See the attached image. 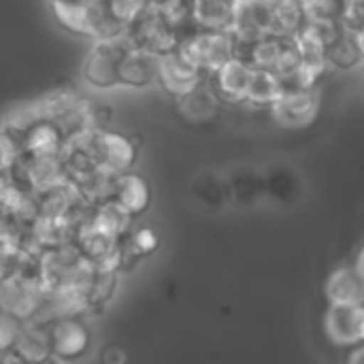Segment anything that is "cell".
Segmentation results:
<instances>
[{"mask_svg": "<svg viewBox=\"0 0 364 364\" xmlns=\"http://www.w3.org/2000/svg\"><path fill=\"white\" fill-rule=\"evenodd\" d=\"M177 49L190 64H194L209 77L215 70H220L226 62L237 58V36L230 30H194L181 36Z\"/></svg>", "mask_w": 364, "mask_h": 364, "instance_id": "obj_1", "label": "cell"}, {"mask_svg": "<svg viewBox=\"0 0 364 364\" xmlns=\"http://www.w3.org/2000/svg\"><path fill=\"white\" fill-rule=\"evenodd\" d=\"M47 288L41 282L38 269H23L0 279V311L15 316L21 322H32L43 307Z\"/></svg>", "mask_w": 364, "mask_h": 364, "instance_id": "obj_2", "label": "cell"}, {"mask_svg": "<svg viewBox=\"0 0 364 364\" xmlns=\"http://www.w3.org/2000/svg\"><path fill=\"white\" fill-rule=\"evenodd\" d=\"M36 102L41 113L47 119H51L68 139L90 128H100L96 119V109L90 105V100H85L77 92L58 90Z\"/></svg>", "mask_w": 364, "mask_h": 364, "instance_id": "obj_3", "label": "cell"}, {"mask_svg": "<svg viewBox=\"0 0 364 364\" xmlns=\"http://www.w3.org/2000/svg\"><path fill=\"white\" fill-rule=\"evenodd\" d=\"M128 47L130 43L126 41V36L94 41L81 66V77L85 85L98 92H111L115 87H122L119 66Z\"/></svg>", "mask_w": 364, "mask_h": 364, "instance_id": "obj_4", "label": "cell"}, {"mask_svg": "<svg viewBox=\"0 0 364 364\" xmlns=\"http://www.w3.org/2000/svg\"><path fill=\"white\" fill-rule=\"evenodd\" d=\"M126 41L130 43V47H136L156 55H164L177 49L181 36L168 23L162 11L156 4H151L126 28Z\"/></svg>", "mask_w": 364, "mask_h": 364, "instance_id": "obj_5", "label": "cell"}, {"mask_svg": "<svg viewBox=\"0 0 364 364\" xmlns=\"http://www.w3.org/2000/svg\"><path fill=\"white\" fill-rule=\"evenodd\" d=\"M87 141L98 168H105L113 175H122L134 168L139 147L128 134L109 128H90Z\"/></svg>", "mask_w": 364, "mask_h": 364, "instance_id": "obj_6", "label": "cell"}, {"mask_svg": "<svg viewBox=\"0 0 364 364\" xmlns=\"http://www.w3.org/2000/svg\"><path fill=\"white\" fill-rule=\"evenodd\" d=\"M41 111V109H38ZM68 136L43 113L26 126V130L15 139L11 145V151L17 158L21 156H51V154H62L66 147Z\"/></svg>", "mask_w": 364, "mask_h": 364, "instance_id": "obj_7", "label": "cell"}, {"mask_svg": "<svg viewBox=\"0 0 364 364\" xmlns=\"http://www.w3.org/2000/svg\"><path fill=\"white\" fill-rule=\"evenodd\" d=\"M207 75L198 70L194 64H190L179 49H173L164 55H160V70H158V85L173 96L175 100L192 94L196 87L205 83Z\"/></svg>", "mask_w": 364, "mask_h": 364, "instance_id": "obj_8", "label": "cell"}, {"mask_svg": "<svg viewBox=\"0 0 364 364\" xmlns=\"http://www.w3.org/2000/svg\"><path fill=\"white\" fill-rule=\"evenodd\" d=\"M271 117L286 130H301L314 124L320 113L318 90L307 92H284L269 109Z\"/></svg>", "mask_w": 364, "mask_h": 364, "instance_id": "obj_9", "label": "cell"}, {"mask_svg": "<svg viewBox=\"0 0 364 364\" xmlns=\"http://www.w3.org/2000/svg\"><path fill=\"white\" fill-rule=\"evenodd\" d=\"M53 358L60 363H75L92 348L90 326L81 318H64L49 324Z\"/></svg>", "mask_w": 364, "mask_h": 364, "instance_id": "obj_10", "label": "cell"}, {"mask_svg": "<svg viewBox=\"0 0 364 364\" xmlns=\"http://www.w3.org/2000/svg\"><path fill=\"white\" fill-rule=\"evenodd\" d=\"M273 0H232L230 32L237 41H254L271 34Z\"/></svg>", "mask_w": 364, "mask_h": 364, "instance_id": "obj_11", "label": "cell"}, {"mask_svg": "<svg viewBox=\"0 0 364 364\" xmlns=\"http://www.w3.org/2000/svg\"><path fill=\"white\" fill-rule=\"evenodd\" d=\"M252 77H254V68L245 60L232 58L220 70L209 75L207 81H209L211 90L215 92V96L220 98V102L245 105Z\"/></svg>", "mask_w": 364, "mask_h": 364, "instance_id": "obj_12", "label": "cell"}, {"mask_svg": "<svg viewBox=\"0 0 364 364\" xmlns=\"http://www.w3.org/2000/svg\"><path fill=\"white\" fill-rule=\"evenodd\" d=\"M324 326L333 343L346 348L358 346L364 341V307L331 303Z\"/></svg>", "mask_w": 364, "mask_h": 364, "instance_id": "obj_13", "label": "cell"}, {"mask_svg": "<svg viewBox=\"0 0 364 364\" xmlns=\"http://www.w3.org/2000/svg\"><path fill=\"white\" fill-rule=\"evenodd\" d=\"M158 70L160 55L136 47H128L119 66V83L122 87L130 90H147L158 83Z\"/></svg>", "mask_w": 364, "mask_h": 364, "instance_id": "obj_14", "label": "cell"}, {"mask_svg": "<svg viewBox=\"0 0 364 364\" xmlns=\"http://www.w3.org/2000/svg\"><path fill=\"white\" fill-rule=\"evenodd\" d=\"M11 354L19 364H49L53 360L49 324L23 322Z\"/></svg>", "mask_w": 364, "mask_h": 364, "instance_id": "obj_15", "label": "cell"}, {"mask_svg": "<svg viewBox=\"0 0 364 364\" xmlns=\"http://www.w3.org/2000/svg\"><path fill=\"white\" fill-rule=\"evenodd\" d=\"M113 200H117L134 220L139 215H143L149 205H151V188L147 183V179L134 171L122 173L115 177V186H113Z\"/></svg>", "mask_w": 364, "mask_h": 364, "instance_id": "obj_16", "label": "cell"}, {"mask_svg": "<svg viewBox=\"0 0 364 364\" xmlns=\"http://www.w3.org/2000/svg\"><path fill=\"white\" fill-rule=\"evenodd\" d=\"M326 296L333 305L364 307V275L354 267L337 269L326 282Z\"/></svg>", "mask_w": 364, "mask_h": 364, "instance_id": "obj_17", "label": "cell"}, {"mask_svg": "<svg viewBox=\"0 0 364 364\" xmlns=\"http://www.w3.org/2000/svg\"><path fill=\"white\" fill-rule=\"evenodd\" d=\"M87 222L98 228L100 232L113 237V239H124L130 235L132 230V222L134 218L113 198L105 200V203H98L90 209V215H87Z\"/></svg>", "mask_w": 364, "mask_h": 364, "instance_id": "obj_18", "label": "cell"}, {"mask_svg": "<svg viewBox=\"0 0 364 364\" xmlns=\"http://www.w3.org/2000/svg\"><path fill=\"white\" fill-rule=\"evenodd\" d=\"M326 62H328V70L333 68L341 73L363 66L364 58L358 36L343 28V32L326 45Z\"/></svg>", "mask_w": 364, "mask_h": 364, "instance_id": "obj_19", "label": "cell"}, {"mask_svg": "<svg viewBox=\"0 0 364 364\" xmlns=\"http://www.w3.org/2000/svg\"><path fill=\"white\" fill-rule=\"evenodd\" d=\"M194 26L209 32L230 30L232 0H194Z\"/></svg>", "mask_w": 364, "mask_h": 364, "instance_id": "obj_20", "label": "cell"}, {"mask_svg": "<svg viewBox=\"0 0 364 364\" xmlns=\"http://www.w3.org/2000/svg\"><path fill=\"white\" fill-rule=\"evenodd\" d=\"M177 105H179V111H181V115L186 119H190V122H209L218 113L220 98L215 96L211 85H207V79H205V83L200 87H196L192 94L179 98Z\"/></svg>", "mask_w": 364, "mask_h": 364, "instance_id": "obj_21", "label": "cell"}, {"mask_svg": "<svg viewBox=\"0 0 364 364\" xmlns=\"http://www.w3.org/2000/svg\"><path fill=\"white\" fill-rule=\"evenodd\" d=\"M296 45H299V53H301V68L311 77L314 83H320V79L328 70L326 47L318 38L309 36L303 30L296 34Z\"/></svg>", "mask_w": 364, "mask_h": 364, "instance_id": "obj_22", "label": "cell"}, {"mask_svg": "<svg viewBox=\"0 0 364 364\" xmlns=\"http://www.w3.org/2000/svg\"><path fill=\"white\" fill-rule=\"evenodd\" d=\"M305 21L307 17L301 2L273 0V23H271L273 36H296L303 30Z\"/></svg>", "mask_w": 364, "mask_h": 364, "instance_id": "obj_23", "label": "cell"}, {"mask_svg": "<svg viewBox=\"0 0 364 364\" xmlns=\"http://www.w3.org/2000/svg\"><path fill=\"white\" fill-rule=\"evenodd\" d=\"M284 94L282 90V81L275 73L269 70H256L254 68V77L250 83V92L245 98V105L258 107V109H271V105Z\"/></svg>", "mask_w": 364, "mask_h": 364, "instance_id": "obj_24", "label": "cell"}, {"mask_svg": "<svg viewBox=\"0 0 364 364\" xmlns=\"http://www.w3.org/2000/svg\"><path fill=\"white\" fill-rule=\"evenodd\" d=\"M348 0H305L303 11L311 21H341Z\"/></svg>", "mask_w": 364, "mask_h": 364, "instance_id": "obj_25", "label": "cell"}, {"mask_svg": "<svg viewBox=\"0 0 364 364\" xmlns=\"http://www.w3.org/2000/svg\"><path fill=\"white\" fill-rule=\"evenodd\" d=\"M23 322L15 316L0 311V354H11L15 348V341L21 333Z\"/></svg>", "mask_w": 364, "mask_h": 364, "instance_id": "obj_26", "label": "cell"}, {"mask_svg": "<svg viewBox=\"0 0 364 364\" xmlns=\"http://www.w3.org/2000/svg\"><path fill=\"white\" fill-rule=\"evenodd\" d=\"M343 28L348 32H363L364 30V0H348L346 4V13H343V19H341Z\"/></svg>", "mask_w": 364, "mask_h": 364, "instance_id": "obj_27", "label": "cell"}, {"mask_svg": "<svg viewBox=\"0 0 364 364\" xmlns=\"http://www.w3.org/2000/svg\"><path fill=\"white\" fill-rule=\"evenodd\" d=\"M102 364H128V354L122 346H107L100 354Z\"/></svg>", "mask_w": 364, "mask_h": 364, "instance_id": "obj_28", "label": "cell"}, {"mask_svg": "<svg viewBox=\"0 0 364 364\" xmlns=\"http://www.w3.org/2000/svg\"><path fill=\"white\" fill-rule=\"evenodd\" d=\"M15 162V156H13V151L9 149V145L0 139V177L11 168V164Z\"/></svg>", "mask_w": 364, "mask_h": 364, "instance_id": "obj_29", "label": "cell"}, {"mask_svg": "<svg viewBox=\"0 0 364 364\" xmlns=\"http://www.w3.org/2000/svg\"><path fill=\"white\" fill-rule=\"evenodd\" d=\"M348 364H364V346H354V350L348 356Z\"/></svg>", "mask_w": 364, "mask_h": 364, "instance_id": "obj_30", "label": "cell"}, {"mask_svg": "<svg viewBox=\"0 0 364 364\" xmlns=\"http://www.w3.org/2000/svg\"><path fill=\"white\" fill-rule=\"evenodd\" d=\"M85 2H92V0H47L49 9H55V6H77V4H85Z\"/></svg>", "mask_w": 364, "mask_h": 364, "instance_id": "obj_31", "label": "cell"}, {"mask_svg": "<svg viewBox=\"0 0 364 364\" xmlns=\"http://www.w3.org/2000/svg\"><path fill=\"white\" fill-rule=\"evenodd\" d=\"M356 269L360 271L364 275V247L360 250V254H358V260H356Z\"/></svg>", "mask_w": 364, "mask_h": 364, "instance_id": "obj_32", "label": "cell"}, {"mask_svg": "<svg viewBox=\"0 0 364 364\" xmlns=\"http://www.w3.org/2000/svg\"><path fill=\"white\" fill-rule=\"evenodd\" d=\"M356 36H358V43H360V49H363V58H364V30L363 32H358Z\"/></svg>", "mask_w": 364, "mask_h": 364, "instance_id": "obj_33", "label": "cell"}, {"mask_svg": "<svg viewBox=\"0 0 364 364\" xmlns=\"http://www.w3.org/2000/svg\"><path fill=\"white\" fill-rule=\"evenodd\" d=\"M292 2H301V4H303V2H305V0H292Z\"/></svg>", "mask_w": 364, "mask_h": 364, "instance_id": "obj_34", "label": "cell"}]
</instances>
